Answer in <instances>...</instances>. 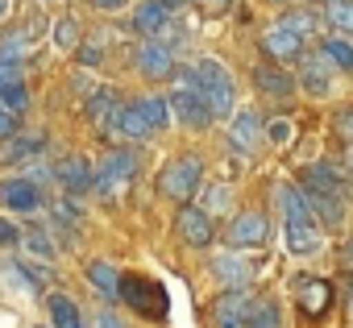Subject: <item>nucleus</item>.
I'll use <instances>...</instances> for the list:
<instances>
[{
	"label": "nucleus",
	"instance_id": "f257e3e1",
	"mask_svg": "<svg viewBox=\"0 0 353 328\" xmlns=\"http://www.w3.org/2000/svg\"><path fill=\"white\" fill-rule=\"evenodd\" d=\"M179 83L204 96V104H208L212 121H216V116H233V108H237V88H233L229 71H225L216 59H200L196 67L179 71Z\"/></svg>",
	"mask_w": 353,
	"mask_h": 328
},
{
	"label": "nucleus",
	"instance_id": "f03ea898",
	"mask_svg": "<svg viewBox=\"0 0 353 328\" xmlns=\"http://www.w3.org/2000/svg\"><path fill=\"white\" fill-rule=\"evenodd\" d=\"M200 158H179V162H166V171L158 179V192L166 200H192L196 187H200Z\"/></svg>",
	"mask_w": 353,
	"mask_h": 328
},
{
	"label": "nucleus",
	"instance_id": "7ed1b4c3",
	"mask_svg": "<svg viewBox=\"0 0 353 328\" xmlns=\"http://www.w3.org/2000/svg\"><path fill=\"white\" fill-rule=\"evenodd\" d=\"M121 299L137 316H150V320L166 316V291L158 283H150V278H121Z\"/></svg>",
	"mask_w": 353,
	"mask_h": 328
},
{
	"label": "nucleus",
	"instance_id": "20e7f679",
	"mask_svg": "<svg viewBox=\"0 0 353 328\" xmlns=\"http://www.w3.org/2000/svg\"><path fill=\"white\" fill-rule=\"evenodd\" d=\"M137 71L145 75V79H170L174 71V50H166L158 38H145L141 46H137Z\"/></svg>",
	"mask_w": 353,
	"mask_h": 328
},
{
	"label": "nucleus",
	"instance_id": "39448f33",
	"mask_svg": "<svg viewBox=\"0 0 353 328\" xmlns=\"http://www.w3.org/2000/svg\"><path fill=\"white\" fill-rule=\"evenodd\" d=\"M174 233H179L188 245L204 249V245H212V216H208L204 208L183 204V208H179V216H174Z\"/></svg>",
	"mask_w": 353,
	"mask_h": 328
},
{
	"label": "nucleus",
	"instance_id": "423d86ee",
	"mask_svg": "<svg viewBox=\"0 0 353 328\" xmlns=\"http://www.w3.org/2000/svg\"><path fill=\"white\" fill-rule=\"evenodd\" d=\"M250 307H254V299H250L241 287H229V291L216 299V307H212V320H216V328H245V320H250Z\"/></svg>",
	"mask_w": 353,
	"mask_h": 328
},
{
	"label": "nucleus",
	"instance_id": "0eeeda50",
	"mask_svg": "<svg viewBox=\"0 0 353 328\" xmlns=\"http://www.w3.org/2000/svg\"><path fill=\"white\" fill-rule=\"evenodd\" d=\"M170 112L179 116L188 129H208V125H212V112H208L204 96H200V92H192V88H179V92L170 96Z\"/></svg>",
	"mask_w": 353,
	"mask_h": 328
},
{
	"label": "nucleus",
	"instance_id": "6e6552de",
	"mask_svg": "<svg viewBox=\"0 0 353 328\" xmlns=\"http://www.w3.org/2000/svg\"><path fill=\"white\" fill-rule=\"evenodd\" d=\"M266 233H270V225H266L262 212H241V216L229 225V245H233V249H250V245H262Z\"/></svg>",
	"mask_w": 353,
	"mask_h": 328
},
{
	"label": "nucleus",
	"instance_id": "1a4fd4ad",
	"mask_svg": "<svg viewBox=\"0 0 353 328\" xmlns=\"http://www.w3.org/2000/svg\"><path fill=\"white\" fill-rule=\"evenodd\" d=\"M0 204L13 208V212H34L42 204V192L30 179H5V183H0Z\"/></svg>",
	"mask_w": 353,
	"mask_h": 328
},
{
	"label": "nucleus",
	"instance_id": "9d476101",
	"mask_svg": "<svg viewBox=\"0 0 353 328\" xmlns=\"http://www.w3.org/2000/svg\"><path fill=\"white\" fill-rule=\"evenodd\" d=\"M108 125H112L121 137H129V141H145V137H154V129H150V121L141 116V108H137V104H125V108H117Z\"/></svg>",
	"mask_w": 353,
	"mask_h": 328
},
{
	"label": "nucleus",
	"instance_id": "9b49d317",
	"mask_svg": "<svg viewBox=\"0 0 353 328\" xmlns=\"http://www.w3.org/2000/svg\"><path fill=\"white\" fill-rule=\"evenodd\" d=\"M262 50H266L270 59H279V63H291V59H299L303 42H299L295 34H287L283 25H270V30L262 34Z\"/></svg>",
	"mask_w": 353,
	"mask_h": 328
},
{
	"label": "nucleus",
	"instance_id": "f8f14e48",
	"mask_svg": "<svg viewBox=\"0 0 353 328\" xmlns=\"http://www.w3.org/2000/svg\"><path fill=\"white\" fill-rule=\"evenodd\" d=\"M170 13H174V9L166 5V0H145V5L133 13V30H137V34H145V38H154V34L170 21Z\"/></svg>",
	"mask_w": 353,
	"mask_h": 328
},
{
	"label": "nucleus",
	"instance_id": "ddd939ff",
	"mask_svg": "<svg viewBox=\"0 0 353 328\" xmlns=\"http://www.w3.org/2000/svg\"><path fill=\"white\" fill-rule=\"evenodd\" d=\"M299 187H303V192H316V196H341L336 175H332L328 162H312V167H303V171H299Z\"/></svg>",
	"mask_w": 353,
	"mask_h": 328
},
{
	"label": "nucleus",
	"instance_id": "4468645a",
	"mask_svg": "<svg viewBox=\"0 0 353 328\" xmlns=\"http://www.w3.org/2000/svg\"><path fill=\"white\" fill-rule=\"evenodd\" d=\"M54 175H59V183L67 187V192H88L92 187V167L75 154V158H63L59 167H54Z\"/></svg>",
	"mask_w": 353,
	"mask_h": 328
},
{
	"label": "nucleus",
	"instance_id": "2eb2a0df",
	"mask_svg": "<svg viewBox=\"0 0 353 328\" xmlns=\"http://www.w3.org/2000/svg\"><path fill=\"white\" fill-rule=\"evenodd\" d=\"M262 141V116L258 112H237L233 116V145L237 150H258Z\"/></svg>",
	"mask_w": 353,
	"mask_h": 328
},
{
	"label": "nucleus",
	"instance_id": "dca6fc26",
	"mask_svg": "<svg viewBox=\"0 0 353 328\" xmlns=\"http://www.w3.org/2000/svg\"><path fill=\"white\" fill-rule=\"evenodd\" d=\"M100 175L104 179H117L121 187L137 175V158L129 154V150H112V154H104V167H100Z\"/></svg>",
	"mask_w": 353,
	"mask_h": 328
},
{
	"label": "nucleus",
	"instance_id": "f3484780",
	"mask_svg": "<svg viewBox=\"0 0 353 328\" xmlns=\"http://www.w3.org/2000/svg\"><path fill=\"white\" fill-rule=\"evenodd\" d=\"M212 270H216V278L229 283V287H245V283H250V262H245L241 254H221V258L212 262Z\"/></svg>",
	"mask_w": 353,
	"mask_h": 328
},
{
	"label": "nucleus",
	"instance_id": "a211bd4d",
	"mask_svg": "<svg viewBox=\"0 0 353 328\" xmlns=\"http://www.w3.org/2000/svg\"><path fill=\"white\" fill-rule=\"evenodd\" d=\"M279 204H283V212H287L291 225H316V212H312L307 196H299L295 187H283V192H279Z\"/></svg>",
	"mask_w": 353,
	"mask_h": 328
},
{
	"label": "nucleus",
	"instance_id": "6ab92c4d",
	"mask_svg": "<svg viewBox=\"0 0 353 328\" xmlns=\"http://www.w3.org/2000/svg\"><path fill=\"white\" fill-rule=\"evenodd\" d=\"M88 278H92V287H96L104 299H121V274H117V266H108V262H88Z\"/></svg>",
	"mask_w": 353,
	"mask_h": 328
},
{
	"label": "nucleus",
	"instance_id": "aec40b11",
	"mask_svg": "<svg viewBox=\"0 0 353 328\" xmlns=\"http://www.w3.org/2000/svg\"><path fill=\"white\" fill-rule=\"evenodd\" d=\"M328 75H332V67H328L324 54H316V59L303 63V88H307L312 96H328Z\"/></svg>",
	"mask_w": 353,
	"mask_h": 328
},
{
	"label": "nucleus",
	"instance_id": "412c9836",
	"mask_svg": "<svg viewBox=\"0 0 353 328\" xmlns=\"http://www.w3.org/2000/svg\"><path fill=\"white\" fill-rule=\"evenodd\" d=\"M303 196H307L312 212L320 216V225H328V229H336V225H341V216H345V208H341V196H316V192H303Z\"/></svg>",
	"mask_w": 353,
	"mask_h": 328
},
{
	"label": "nucleus",
	"instance_id": "4be33fe9",
	"mask_svg": "<svg viewBox=\"0 0 353 328\" xmlns=\"http://www.w3.org/2000/svg\"><path fill=\"white\" fill-rule=\"evenodd\" d=\"M254 79H258V88H262V92H270V96H279V100L295 92L291 75H283V71H274V67H258V71H254Z\"/></svg>",
	"mask_w": 353,
	"mask_h": 328
},
{
	"label": "nucleus",
	"instance_id": "5701e85b",
	"mask_svg": "<svg viewBox=\"0 0 353 328\" xmlns=\"http://www.w3.org/2000/svg\"><path fill=\"white\" fill-rule=\"evenodd\" d=\"M328 295H332V287H328V283H320V278H312V283L303 287V299H299V303H303V311L316 320V316H324V311H328Z\"/></svg>",
	"mask_w": 353,
	"mask_h": 328
},
{
	"label": "nucleus",
	"instance_id": "b1692460",
	"mask_svg": "<svg viewBox=\"0 0 353 328\" xmlns=\"http://www.w3.org/2000/svg\"><path fill=\"white\" fill-rule=\"evenodd\" d=\"M112 112H117V92H112V88L92 92V100H88V116H92L96 125H108V121H112Z\"/></svg>",
	"mask_w": 353,
	"mask_h": 328
},
{
	"label": "nucleus",
	"instance_id": "393cba45",
	"mask_svg": "<svg viewBox=\"0 0 353 328\" xmlns=\"http://www.w3.org/2000/svg\"><path fill=\"white\" fill-rule=\"evenodd\" d=\"M137 108H141V116L150 121V129L158 133V129H166V121H170V104L162 100V96H141L137 100Z\"/></svg>",
	"mask_w": 353,
	"mask_h": 328
},
{
	"label": "nucleus",
	"instance_id": "a878e982",
	"mask_svg": "<svg viewBox=\"0 0 353 328\" xmlns=\"http://www.w3.org/2000/svg\"><path fill=\"white\" fill-rule=\"evenodd\" d=\"M287 245H291V254H312V249L320 245L316 225H291V221H287Z\"/></svg>",
	"mask_w": 353,
	"mask_h": 328
},
{
	"label": "nucleus",
	"instance_id": "bb28decb",
	"mask_svg": "<svg viewBox=\"0 0 353 328\" xmlns=\"http://www.w3.org/2000/svg\"><path fill=\"white\" fill-rule=\"evenodd\" d=\"M245 328H283V311H279V303H270V299H266V303H254Z\"/></svg>",
	"mask_w": 353,
	"mask_h": 328
},
{
	"label": "nucleus",
	"instance_id": "cd10ccee",
	"mask_svg": "<svg viewBox=\"0 0 353 328\" xmlns=\"http://www.w3.org/2000/svg\"><path fill=\"white\" fill-rule=\"evenodd\" d=\"M79 38H83V30H79L75 17H59V21H54V46H59V50H75Z\"/></svg>",
	"mask_w": 353,
	"mask_h": 328
},
{
	"label": "nucleus",
	"instance_id": "c85d7f7f",
	"mask_svg": "<svg viewBox=\"0 0 353 328\" xmlns=\"http://www.w3.org/2000/svg\"><path fill=\"white\" fill-rule=\"evenodd\" d=\"M50 316H54V328H75L79 324V307L67 295H50Z\"/></svg>",
	"mask_w": 353,
	"mask_h": 328
},
{
	"label": "nucleus",
	"instance_id": "c756f323",
	"mask_svg": "<svg viewBox=\"0 0 353 328\" xmlns=\"http://www.w3.org/2000/svg\"><path fill=\"white\" fill-rule=\"evenodd\" d=\"M279 25H283V30H287V34H295V38H299V42H303V38H312V34H316V17H312V13H299V9H295V13H287V17H283V21H279Z\"/></svg>",
	"mask_w": 353,
	"mask_h": 328
},
{
	"label": "nucleus",
	"instance_id": "7c9ffc66",
	"mask_svg": "<svg viewBox=\"0 0 353 328\" xmlns=\"http://www.w3.org/2000/svg\"><path fill=\"white\" fill-rule=\"evenodd\" d=\"M324 59L336 63V71H353V46L341 42V38H328V42H324Z\"/></svg>",
	"mask_w": 353,
	"mask_h": 328
},
{
	"label": "nucleus",
	"instance_id": "2f4dec72",
	"mask_svg": "<svg viewBox=\"0 0 353 328\" xmlns=\"http://www.w3.org/2000/svg\"><path fill=\"white\" fill-rule=\"evenodd\" d=\"M328 21L341 34H353V0H328Z\"/></svg>",
	"mask_w": 353,
	"mask_h": 328
},
{
	"label": "nucleus",
	"instance_id": "473e14b6",
	"mask_svg": "<svg viewBox=\"0 0 353 328\" xmlns=\"http://www.w3.org/2000/svg\"><path fill=\"white\" fill-rule=\"evenodd\" d=\"M0 108H9V112H26V108H30V92H26V83H9V88H0Z\"/></svg>",
	"mask_w": 353,
	"mask_h": 328
},
{
	"label": "nucleus",
	"instance_id": "72a5a7b5",
	"mask_svg": "<svg viewBox=\"0 0 353 328\" xmlns=\"http://www.w3.org/2000/svg\"><path fill=\"white\" fill-rule=\"evenodd\" d=\"M229 204H233V192H229L225 183H216V187L204 192V212H208V216H212V212H229Z\"/></svg>",
	"mask_w": 353,
	"mask_h": 328
},
{
	"label": "nucleus",
	"instance_id": "f704fd0d",
	"mask_svg": "<svg viewBox=\"0 0 353 328\" xmlns=\"http://www.w3.org/2000/svg\"><path fill=\"white\" fill-rule=\"evenodd\" d=\"M46 145V133H34V137H17L13 133V145H9V158H30Z\"/></svg>",
	"mask_w": 353,
	"mask_h": 328
},
{
	"label": "nucleus",
	"instance_id": "c9c22d12",
	"mask_svg": "<svg viewBox=\"0 0 353 328\" xmlns=\"http://www.w3.org/2000/svg\"><path fill=\"white\" fill-rule=\"evenodd\" d=\"M50 212H54V221H63V225H79V208H75V204H67V200H54V204H50Z\"/></svg>",
	"mask_w": 353,
	"mask_h": 328
},
{
	"label": "nucleus",
	"instance_id": "e433bc0d",
	"mask_svg": "<svg viewBox=\"0 0 353 328\" xmlns=\"http://www.w3.org/2000/svg\"><path fill=\"white\" fill-rule=\"evenodd\" d=\"M17 270H21V274H26L34 287H46V283H50V270H46V266H34V262H17Z\"/></svg>",
	"mask_w": 353,
	"mask_h": 328
},
{
	"label": "nucleus",
	"instance_id": "4c0bfd02",
	"mask_svg": "<svg viewBox=\"0 0 353 328\" xmlns=\"http://www.w3.org/2000/svg\"><path fill=\"white\" fill-rule=\"evenodd\" d=\"M332 129H336L345 141H353V108H341V112H336V121H332Z\"/></svg>",
	"mask_w": 353,
	"mask_h": 328
},
{
	"label": "nucleus",
	"instance_id": "58836bf2",
	"mask_svg": "<svg viewBox=\"0 0 353 328\" xmlns=\"http://www.w3.org/2000/svg\"><path fill=\"white\" fill-rule=\"evenodd\" d=\"M0 245H5V249L21 245V229H17V225H9V221H0Z\"/></svg>",
	"mask_w": 353,
	"mask_h": 328
},
{
	"label": "nucleus",
	"instance_id": "ea45409f",
	"mask_svg": "<svg viewBox=\"0 0 353 328\" xmlns=\"http://www.w3.org/2000/svg\"><path fill=\"white\" fill-rule=\"evenodd\" d=\"M266 133H270V141H274V145H287V141H291V125H287V121H270V129H266Z\"/></svg>",
	"mask_w": 353,
	"mask_h": 328
},
{
	"label": "nucleus",
	"instance_id": "a19ab883",
	"mask_svg": "<svg viewBox=\"0 0 353 328\" xmlns=\"http://www.w3.org/2000/svg\"><path fill=\"white\" fill-rule=\"evenodd\" d=\"M192 5H196L200 13H208V17H221V13L229 9V0H192Z\"/></svg>",
	"mask_w": 353,
	"mask_h": 328
},
{
	"label": "nucleus",
	"instance_id": "79ce46f5",
	"mask_svg": "<svg viewBox=\"0 0 353 328\" xmlns=\"http://www.w3.org/2000/svg\"><path fill=\"white\" fill-rule=\"evenodd\" d=\"M26 245L34 249V254H42V258H54V245L42 237V233H34V237H26Z\"/></svg>",
	"mask_w": 353,
	"mask_h": 328
},
{
	"label": "nucleus",
	"instance_id": "37998d69",
	"mask_svg": "<svg viewBox=\"0 0 353 328\" xmlns=\"http://www.w3.org/2000/svg\"><path fill=\"white\" fill-rule=\"evenodd\" d=\"M13 133H17V112L0 108V137H13Z\"/></svg>",
	"mask_w": 353,
	"mask_h": 328
},
{
	"label": "nucleus",
	"instance_id": "c03bdc74",
	"mask_svg": "<svg viewBox=\"0 0 353 328\" xmlns=\"http://www.w3.org/2000/svg\"><path fill=\"white\" fill-rule=\"evenodd\" d=\"M96 328H125V324H121L112 311H100V316H96Z\"/></svg>",
	"mask_w": 353,
	"mask_h": 328
},
{
	"label": "nucleus",
	"instance_id": "a18cd8bd",
	"mask_svg": "<svg viewBox=\"0 0 353 328\" xmlns=\"http://www.w3.org/2000/svg\"><path fill=\"white\" fill-rule=\"evenodd\" d=\"M92 5H96V9H104V13H117L125 0H92Z\"/></svg>",
	"mask_w": 353,
	"mask_h": 328
},
{
	"label": "nucleus",
	"instance_id": "49530a36",
	"mask_svg": "<svg viewBox=\"0 0 353 328\" xmlns=\"http://www.w3.org/2000/svg\"><path fill=\"white\" fill-rule=\"evenodd\" d=\"M46 179H50V171H42V167L30 171V183H46Z\"/></svg>",
	"mask_w": 353,
	"mask_h": 328
},
{
	"label": "nucleus",
	"instance_id": "de8ad7c7",
	"mask_svg": "<svg viewBox=\"0 0 353 328\" xmlns=\"http://www.w3.org/2000/svg\"><path fill=\"white\" fill-rule=\"evenodd\" d=\"M341 258H345V266H349V270H353V237H349V241H345V249H341Z\"/></svg>",
	"mask_w": 353,
	"mask_h": 328
},
{
	"label": "nucleus",
	"instance_id": "09e8293b",
	"mask_svg": "<svg viewBox=\"0 0 353 328\" xmlns=\"http://www.w3.org/2000/svg\"><path fill=\"white\" fill-rule=\"evenodd\" d=\"M345 167H349V179H353V150H349V158H345Z\"/></svg>",
	"mask_w": 353,
	"mask_h": 328
},
{
	"label": "nucleus",
	"instance_id": "8fccbe9b",
	"mask_svg": "<svg viewBox=\"0 0 353 328\" xmlns=\"http://www.w3.org/2000/svg\"><path fill=\"white\" fill-rule=\"evenodd\" d=\"M9 13V0H0V17H5Z\"/></svg>",
	"mask_w": 353,
	"mask_h": 328
},
{
	"label": "nucleus",
	"instance_id": "3c124183",
	"mask_svg": "<svg viewBox=\"0 0 353 328\" xmlns=\"http://www.w3.org/2000/svg\"><path fill=\"white\" fill-rule=\"evenodd\" d=\"M75 328H79V324H75Z\"/></svg>",
	"mask_w": 353,
	"mask_h": 328
}]
</instances>
